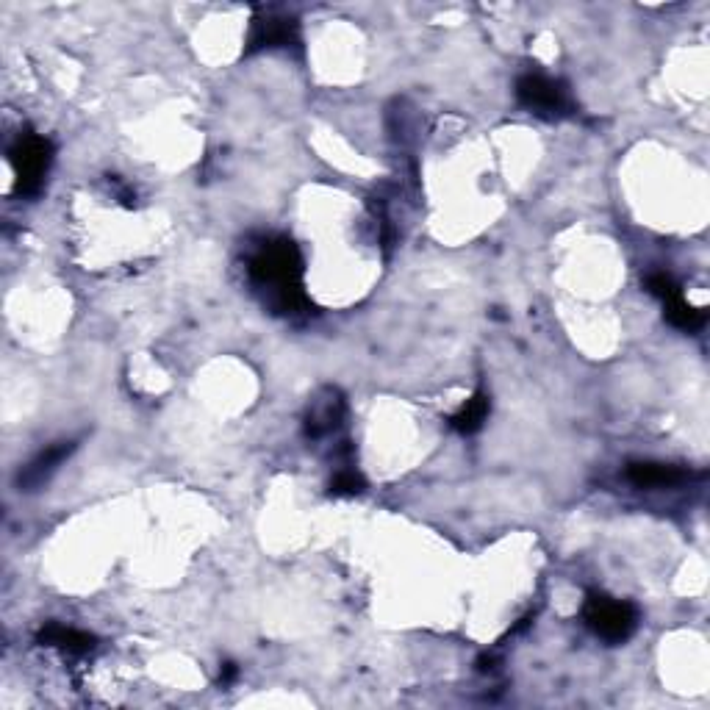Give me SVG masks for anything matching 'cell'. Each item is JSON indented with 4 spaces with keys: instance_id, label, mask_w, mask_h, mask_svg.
<instances>
[{
    "instance_id": "cell-1",
    "label": "cell",
    "mask_w": 710,
    "mask_h": 710,
    "mask_svg": "<svg viewBox=\"0 0 710 710\" xmlns=\"http://www.w3.org/2000/svg\"><path fill=\"white\" fill-rule=\"evenodd\" d=\"M250 275L258 286L270 289L272 303L283 314H294L306 308L303 294V258L289 239H272L258 250L250 261Z\"/></svg>"
},
{
    "instance_id": "cell-2",
    "label": "cell",
    "mask_w": 710,
    "mask_h": 710,
    "mask_svg": "<svg viewBox=\"0 0 710 710\" xmlns=\"http://www.w3.org/2000/svg\"><path fill=\"white\" fill-rule=\"evenodd\" d=\"M586 625L605 641L611 644H622L636 633L638 627V611L630 602L611 600L605 594H588L586 608Z\"/></svg>"
},
{
    "instance_id": "cell-3",
    "label": "cell",
    "mask_w": 710,
    "mask_h": 710,
    "mask_svg": "<svg viewBox=\"0 0 710 710\" xmlns=\"http://www.w3.org/2000/svg\"><path fill=\"white\" fill-rule=\"evenodd\" d=\"M516 98L527 111L555 120V117H566L575 111V100L569 95L561 81H552L541 73H525L516 81Z\"/></svg>"
},
{
    "instance_id": "cell-4",
    "label": "cell",
    "mask_w": 710,
    "mask_h": 710,
    "mask_svg": "<svg viewBox=\"0 0 710 710\" xmlns=\"http://www.w3.org/2000/svg\"><path fill=\"white\" fill-rule=\"evenodd\" d=\"M12 161L17 172V189L23 195H37L53 161V145L45 136H25L20 139V145L14 147Z\"/></svg>"
},
{
    "instance_id": "cell-5",
    "label": "cell",
    "mask_w": 710,
    "mask_h": 710,
    "mask_svg": "<svg viewBox=\"0 0 710 710\" xmlns=\"http://www.w3.org/2000/svg\"><path fill=\"white\" fill-rule=\"evenodd\" d=\"M300 42V31L297 23L289 17H256L253 28H250V37H247V53H258V50H272V48H292Z\"/></svg>"
},
{
    "instance_id": "cell-6",
    "label": "cell",
    "mask_w": 710,
    "mask_h": 710,
    "mask_svg": "<svg viewBox=\"0 0 710 710\" xmlns=\"http://www.w3.org/2000/svg\"><path fill=\"white\" fill-rule=\"evenodd\" d=\"M73 450H75V441H56V444H50L48 450H42L34 461H28V464L20 469V478H17L20 489L37 491L39 486H45V483L50 480V475L59 469V464L73 455Z\"/></svg>"
},
{
    "instance_id": "cell-7",
    "label": "cell",
    "mask_w": 710,
    "mask_h": 710,
    "mask_svg": "<svg viewBox=\"0 0 710 710\" xmlns=\"http://www.w3.org/2000/svg\"><path fill=\"white\" fill-rule=\"evenodd\" d=\"M627 478L638 489H672L686 480V472L674 464H658V461H636L627 466Z\"/></svg>"
},
{
    "instance_id": "cell-8",
    "label": "cell",
    "mask_w": 710,
    "mask_h": 710,
    "mask_svg": "<svg viewBox=\"0 0 710 710\" xmlns=\"http://www.w3.org/2000/svg\"><path fill=\"white\" fill-rule=\"evenodd\" d=\"M342 414H344L342 397H339L336 392H328L325 400H319V403H314V408H311V414H308L306 419V433L308 436H314V439L328 436V433L339 425Z\"/></svg>"
},
{
    "instance_id": "cell-9",
    "label": "cell",
    "mask_w": 710,
    "mask_h": 710,
    "mask_svg": "<svg viewBox=\"0 0 710 710\" xmlns=\"http://www.w3.org/2000/svg\"><path fill=\"white\" fill-rule=\"evenodd\" d=\"M37 641L42 647H56L64 652H86V649L95 647V636H89L84 630H75V627L64 625H48L39 630Z\"/></svg>"
},
{
    "instance_id": "cell-10",
    "label": "cell",
    "mask_w": 710,
    "mask_h": 710,
    "mask_svg": "<svg viewBox=\"0 0 710 710\" xmlns=\"http://www.w3.org/2000/svg\"><path fill=\"white\" fill-rule=\"evenodd\" d=\"M663 317L669 319L674 328L691 333V331H699V328L705 325L708 314H705L702 308L691 306L683 294H674V297H669V300L663 303Z\"/></svg>"
},
{
    "instance_id": "cell-11",
    "label": "cell",
    "mask_w": 710,
    "mask_h": 710,
    "mask_svg": "<svg viewBox=\"0 0 710 710\" xmlns=\"http://www.w3.org/2000/svg\"><path fill=\"white\" fill-rule=\"evenodd\" d=\"M486 417H489V394L478 392L458 408V414H453L450 425H453L458 433L469 436V433H478V430L483 428Z\"/></svg>"
},
{
    "instance_id": "cell-12",
    "label": "cell",
    "mask_w": 710,
    "mask_h": 710,
    "mask_svg": "<svg viewBox=\"0 0 710 710\" xmlns=\"http://www.w3.org/2000/svg\"><path fill=\"white\" fill-rule=\"evenodd\" d=\"M364 491V478L355 469H339L336 478L331 480V494L336 497H355Z\"/></svg>"
},
{
    "instance_id": "cell-13",
    "label": "cell",
    "mask_w": 710,
    "mask_h": 710,
    "mask_svg": "<svg viewBox=\"0 0 710 710\" xmlns=\"http://www.w3.org/2000/svg\"><path fill=\"white\" fill-rule=\"evenodd\" d=\"M647 289L655 294L658 300H663V303H666L669 297H674V294H680V286H677V283L672 281V275H666V272H655V275H649Z\"/></svg>"
},
{
    "instance_id": "cell-14",
    "label": "cell",
    "mask_w": 710,
    "mask_h": 710,
    "mask_svg": "<svg viewBox=\"0 0 710 710\" xmlns=\"http://www.w3.org/2000/svg\"><path fill=\"white\" fill-rule=\"evenodd\" d=\"M233 677H236V666H233V663H225V669H222V683H231Z\"/></svg>"
}]
</instances>
